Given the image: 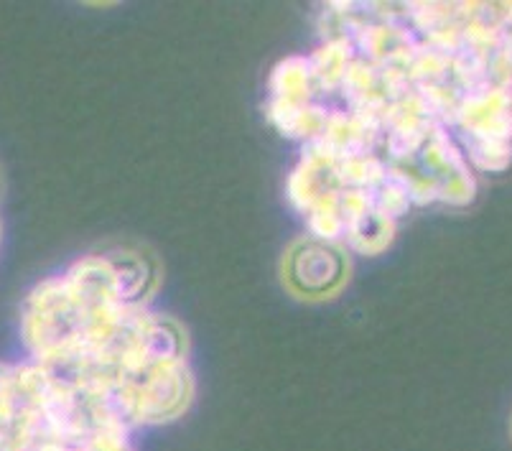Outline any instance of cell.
Returning <instances> with one entry per match:
<instances>
[{
	"instance_id": "7a4b0ae2",
	"label": "cell",
	"mask_w": 512,
	"mask_h": 451,
	"mask_svg": "<svg viewBox=\"0 0 512 451\" xmlns=\"http://www.w3.org/2000/svg\"><path fill=\"white\" fill-rule=\"evenodd\" d=\"M156 273L141 253L74 260L21 306L26 360L82 390L133 431L169 426L197 395L186 332L153 306Z\"/></svg>"
},
{
	"instance_id": "3957f363",
	"label": "cell",
	"mask_w": 512,
	"mask_h": 451,
	"mask_svg": "<svg viewBox=\"0 0 512 451\" xmlns=\"http://www.w3.org/2000/svg\"><path fill=\"white\" fill-rule=\"evenodd\" d=\"M0 451H136V431L36 362H0Z\"/></svg>"
},
{
	"instance_id": "277c9868",
	"label": "cell",
	"mask_w": 512,
	"mask_h": 451,
	"mask_svg": "<svg viewBox=\"0 0 512 451\" xmlns=\"http://www.w3.org/2000/svg\"><path fill=\"white\" fill-rule=\"evenodd\" d=\"M349 260L339 245L301 237L283 255V283L293 296L306 301H321L339 294L347 281Z\"/></svg>"
},
{
	"instance_id": "5b68a950",
	"label": "cell",
	"mask_w": 512,
	"mask_h": 451,
	"mask_svg": "<svg viewBox=\"0 0 512 451\" xmlns=\"http://www.w3.org/2000/svg\"><path fill=\"white\" fill-rule=\"evenodd\" d=\"M510 439H512V416H510Z\"/></svg>"
},
{
	"instance_id": "6da1fadb",
	"label": "cell",
	"mask_w": 512,
	"mask_h": 451,
	"mask_svg": "<svg viewBox=\"0 0 512 451\" xmlns=\"http://www.w3.org/2000/svg\"><path fill=\"white\" fill-rule=\"evenodd\" d=\"M299 146L286 192L309 235L383 253L413 207L467 204L512 161V3H327L319 41L268 77Z\"/></svg>"
}]
</instances>
